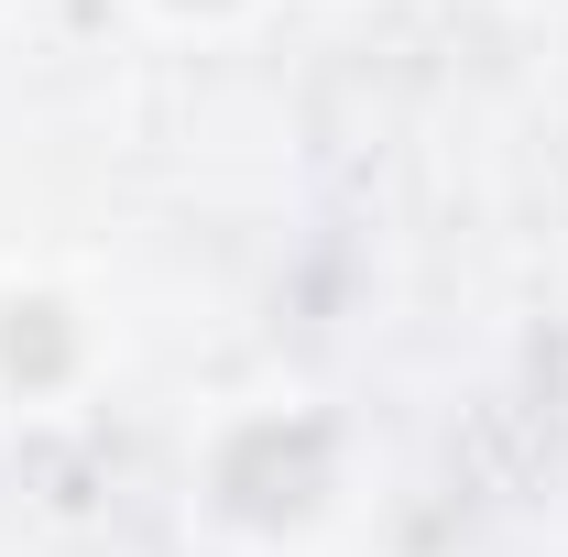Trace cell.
<instances>
[{"label":"cell","instance_id":"obj_3","mask_svg":"<svg viewBox=\"0 0 568 557\" xmlns=\"http://www.w3.org/2000/svg\"><path fill=\"white\" fill-rule=\"evenodd\" d=\"M175 11H230V0H175Z\"/></svg>","mask_w":568,"mask_h":557},{"label":"cell","instance_id":"obj_1","mask_svg":"<svg viewBox=\"0 0 568 557\" xmlns=\"http://www.w3.org/2000/svg\"><path fill=\"white\" fill-rule=\"evenodd\" d=\"M328 492V426L317 416H263V426H241L230 448H219V503L241 514V525H295L306 503Z\"/></svg>","mask_w":568,"mask_h":557},{"label":"cell","instance_id":"obj_2","mask_svg":"<svg viewBox=\"0 0 568 557\" xmlns=\"http://www.w3.org/2000/svg\"><path fill=\"white\" fill-rule=\"evenodd\" d=\"M67 361H77V340H67L55 306H11L0 317V372L11 383H67Z\"/></svg>","mask_w":568,"mask_h":557}]
</instances>
